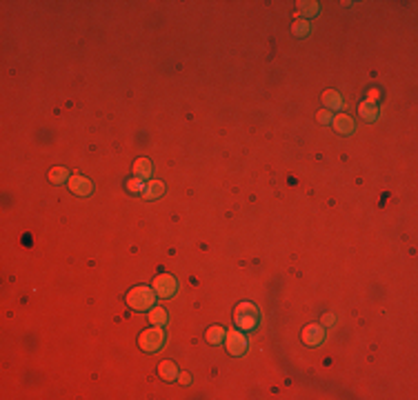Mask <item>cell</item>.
<instances>
[{
    "label": "cell",
    "mask_w": 418,
    "mask_h": 400,
    "mask_svg": "<svg viewBox=\"0 0 418 400\" xmlns=\"http://www.w3.org/2000/svg\"><path fill=\"white\" fill-rule=\"evenodd\" d=\"M323 102H325V107H327L329 111H340L343 109V96L338 94V91H334V89H329V91H325L323 94Z\"/></svg>",
    "instance_id": "11"
},
{
    "label": "cell",
    "mask_w": 418,
    "mask_h": 400,
    "mask_svg": "<svg viewBox=\"0 0 418 400\" xmlns=\"http://www.w3.org/2000/svg\"><path fill=\"white\" fill-rule=\"evenodd\" d=\"M69 171H67V167H54L49 171V180L54 184H63V182H69Z\"/></svg>",
    "instance_id": "15"
},
{
    "label": "cell",
    "mask_w": 418,
    "mask_h": 400,
    "mask_svg": "<svg viewBox=\"0 0 418 400\" xmlns=\"http://www.w3.org/2000/svg\"><path fill=\"white\" fill-rule=\"evenodd\" d=\"M165 342V331L163 327H152V329L143 331L141 336H138V347H141L143 351H158L163 347Z\"/></svg>",
    "instance_id": "3"
},
{
    "label": "cell",
    "mask_w": 418,
    "mask_h": 400,
    "mask_svg": "<svg viewBox=\"0 0 418 400\" xmlns=\"http://www.w3.org/2000/svg\"><path fill=\"white\" fill-rule=\"evenodd\" d=\"M225 336H227L225 327L216 325V327H211V329L207 331V342H211V345H223V342H225Z\"/></svg>",
    "instance_id": "14"
},
{
    "label": "cell",
    "mask_w": 418,
    "mask_h": 400,
    "mask_svg": "<svg viewBox=\"0 0 418 400\" xmlns=\"http://www.w3.org/2000/svg\"><path fill=\"white\" fill-rule=\"evenodd\" d=\"M178 380L183 382V384H189V382H192V376H189V373H180Z\"/></svg>",
    "instance_id": "23"
},
{
    "label": "cell",
    "mask_w": 418,
    "mask_h": 400,
    "mask_svg": "<svg viewBox=\"0 0 418 400\" xmlns=\"http://www.w3.org/2000/svg\"><path fill=\"white\" fill-rule=\"evenodd\" d=\"M332 118H334V114L329 109H323V111H318V114H316V120L321 122V125H329V122H332Z\"/></svg>",
    "instance_id": "20"
},
{
    "label": "cell",
    "mask_w": 418,
    "mask_h": 400,
    "mask_svg": "<svg viewBox=\"0 0 418 400\" xmlns=\"http://www.w3.org/2000/svg\"><path fill=\"white\" fill-rule=\"evenodd\" d=\"M298 12H301L303 16H316V14L321 12V7H318V3L305 0V3H298Z\"/></svg>",
    "instance_id": "17"
},
{
    "label": "cell",
    "mask_w": 418,
    "mask_h": 400,
    "mask_svg": "<svg viewBox=\"0 0 418 400\" xmlns=\"http://www.w3.org/2000/svg\"><path fill=\"white\" fill-rule=\"evenodd\" d=\"M234 320H236V327H238V329L254 331L258 327V320H260V311H258V307L251 305V302H240V305L236 307Z\"/></svg>",
    "instance_id": "1"
},
{
    "label": "cell",
    "mask_w": 418,
    "mask_h": 400,
    "mask_svg": "<svg viewBox=\"0 0 418 400\" xmlns=\"http://www.w3.org/2000/svg\"><path fill=\"white\" fill-rule=\"evenodd\" d=\"M133 176H138V178H149L152 176V162L147 160V158H138L136 162H133Z\"/></svg>",
    "instance_id": "12"
},
{
    "label": "cell",
    "mask_w": 418,
    "mask_h": 400,
    "mask_svg": "<svg viewBox=\"0 0 418 400\" xmlns=\"http://www.w3.org/2000/svg\"><path fill=\"white\" fill-rule=\"evenodd\" d=\"M145 184L147 182H143V178L133 176V178H129V180H127V191L129 193H143V191H145Z\"/></svg>",
    "instance_id": "18"
},
{
    "label": "cell",
    "mask_w": 418,
    "mask_h": 400,
    "mask_svg": "<svg viewBox=\"0 0 418 400\" xmlns=\"http://www.w3.org/2000/svg\"><path fill=\"white\" fill-rule=\"evenodd\" d=\"M329 125H334V129H336L338 133H354L356 131L354 118L347 116V114H336V116L332 118V122H329Z\"/></svg>",
    "instance_id": "8"
},
{
    "label": "cell",
    "mask_w": 418,
    "mask_h": 400,
    "mask_svg": "<svg viewBox=\"0 0 418 400\" xmlns=\"http://www.w3.org/2000/svg\"><path fill=\"white\" fill-rule=\"evenodd\" d=\"M163 193H165V184L161 180H149L145 184V191H143L141 196L145 200H156V198H161Z\"/></svg>",
    "instance_id": "10"
},
{
    "label": "cell",
    "mask_w": 418,
    "mask_h": 400,
    "mask_svg": "<svg viewBox=\"0 0 418 400\" xmlns=\"http://www.w3.org/2000/svg\"><path fill=\"white\" fill-rule=\"evenodd\" d=\"M334 322H336V316H334V314H325L321 318V325H325V327H332Z\"/></svg>",
    "instance_id": "21"
},
{
    "label": "cell",
    "mask_w": 418,
    "mask_h": 400,
    "mask_svg": "<svg viewBox=\"0 0 418 400\" xmlns=\"http://www.w3.org/2000/svg\"><path fill=\"white\" fill-rule=\"evenodd\" d=\"M292 32L296 34V36H307L309 34V23L307 20H296V23H294V27H292Z\"/></svg>",
    "instance_id": "19"
},
{
    "label": "cell",
    "mask_w": 418,
    "mask_h": 400,
    "mask_svg": "<svg viewBox=\"0 0 418 400\" xmlns=\"http://www.w3.org/2000/svg\"><path fill=\"white\" fill-rule=\"evenodd\" d=\"M358 111H360V116L365 118V120H376V118H378V107L376 105H371V102H360V107H358Z\"/></svg>",
    "instance_id": "16"
},
{
    "label": "cell",
    "mask_w": 418,
    "mask_h": 400,
    "mask_svg": "<svg viewBox=\"0 0 418 400\" xmlns=\"http://www.w3.org/2000/svg\"><path fill=\"white\" fill-rule=\"evenodd\" d=\"M69 189L76 193V196H89L91 193V189H94V184H91L89 178H85V176H80V173H74V176L69 178Z\"/></svg>",
    "instance_id": "7"
},
{
    "label": "cell",
    "mask_w": 418,
    "mask_h": 400,
    "mask_svg": "<svg viewBox=\"0 0 418 400\" xmlns=\"http://www.w3.org/2000/svg\"><path fill=\"white\" fill-rule=\"evenodd\" d=\"M127 305L133 311H149L156 305V291L149 289V287H133L127 294Z\"/></svg>",
    "instance_id": "2"
},
{
    "label": "cell",
    "mask_w": 418,
    "mask_h": 400,
    "mask_svg": "<svg viewBox=\"0 0 418 400\" xmlns=\"http://www.w3.org/2000/svg\"><path fill=\"white\" fill-rule=\"evenodd\" d=\"M149 322H152L154 327L167 325V311H165L163 307H152V309H149Z\"/></svg>",
    "instance_id": "13"
},
{
    "label": "cell",
    "mask_w": 418,
    "mask_h": 400,
    "mask_svg": "<svg viewBox=\"0 0 418 400\" xmlns=\"http://www.w3.org/2000/svg\"><path fill=\"white\" fill-rule=\"evenodd\" d=\"M380 98V91L378 89H369L367 91V102H371V105H376V100Z\"/></svg>",
    "instance_id": "22"
},
{
    "label": "cell",
    "mask_w": 418,
    "mask_h": 400,
    "mask_svg": "<svg viewBox=\"0 0 418 400\" xmlns=\"http://www.w3.org/2000/svg\"><path fill=\"white\" fill-rule=\"evenodd\" d=\"M325 340V329L323 325H307L305 329H303V342L309 347H318L323 345Z\"/></svg>",
    "instance_id": "6"
},
{
    "label": "cell",
    "mask_w": 418,
    "mask_h": 400,
    "mask_svg": "<svg viewBox=\"0 0 418 400\" xmlns=\"http://www.w3.org/2000/svg\"><path fill=\"white\" fill-rule=\"evenodd\" d=\"M225 347H227V351H229L231 356H242V353L247 351V338H245V333L238 331V329L227 331Z\"/></svg>",
    "instance_id": "5"
},
{
    "label": "cell",
    "mask_w": 418,
    "mask_h": 400,
    "mask_svg": "<svg viewBox=\"0 0 418 400\" xmlns=\"http://www.w3.org/2000/svg\"><path fill=\"white\" fill-rule=\"evenodd\" d=\"M154 291H156L158 298H174L178 291V280L172 274H161L154 278Z\"/></svg>",
    "instance_id": "4"
},
{
    "label": "cell",
    "mask_w": 418,
    "mask_h": 400,
    "mask_svg": "<svg viewBox=\"0 0 418 400\" xmlns=\"http://www.w3.org/2000/svg\"><path fill=\"white\" fill-rule=\"evenodd\" d=\"M158 373H161V378L163 380H167V382H172V380H178V367H176V362L174 360H163L161 362V367H158Z\"/></svg>",
    "instance_id": "9"
}]
</instances>
